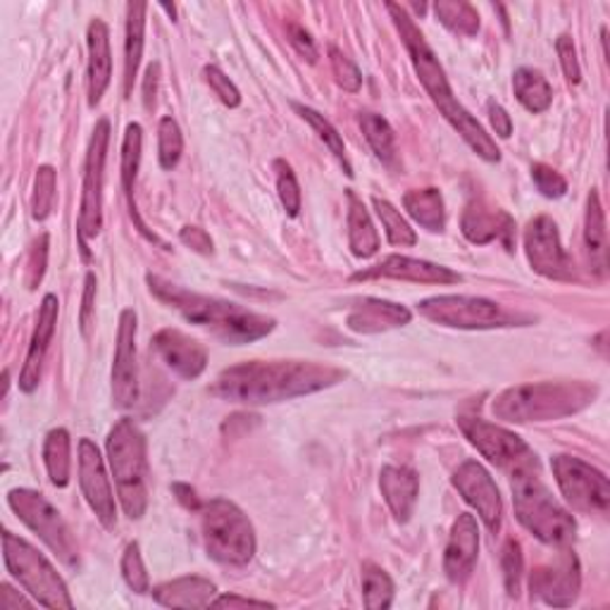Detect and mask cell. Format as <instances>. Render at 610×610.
Instances as JSON below:
<instances>
[{
    "instance_id": "cell-35",
    "label": "cell",
    "mask_w": 610,
    "mask_h": 610,
    "mask_svg": "<svg viewBox=\"0 0 610 610\" xmlns=\"http://www.w3.org/2000/svg\"><path fill=\"white\" fill-rule=\"evenodd\" d=\"M434 14L453 34L474 37L480 31V14L466 0H437Z\"/></svg>"
},
{
    "instance_id": "cell-41",
    "label": "cell",
    "mask_w": 610,
    "mask_h": 610,
    "mask_svg": "<svg viewBox=\"0 0 610 610\" xmlns=\"http://www.w3.org/2000/svg\"><path fill=\"white\" fill-rule=\"evenodd\" d=\"M184 153V137H181V129L177 120L162 118L158 124V158L162 170H174L177 162Z\"/></svg>"
},
{
    "instance_id": "cell-38",
    "label": "cell",
    "mask_w": 610,
    "mask_h": 610,
    "mask_svg": "<svg viewBox=\"0 0 610 610\" xmlns=\"http://www.w3.org/2000/svg\"><path fill=\"white\" fill-rule=\"evenodd\" d=\"M362 597L370 610H384L393 603L391 577L374 563H362Z\"/></svg>"
},
{
    "instance_id": "cell-29",
    "label": "cell",
    "mask_w": 610,
    "mask_h": 610,
    "mask_svg": "<svg viewBox=\"0 0 610 610\" xmlns=\"http://www.w3.org/2000/svg\"><path fill=\"white\" fill-rule=\"evenodd\" d=\"M141 148H143V131L137 122H131L124 131V143H122V189H124V196H127V203H129V212L131 218H134L139 232L151 239V241H158L156 234L148 232V227L143 224V220L139 218V210H137V198H134V184H137V172H139V162H141Z\"/></svg>"
},
{
    "instance_id": "cell-27",
    "label": "cell",
    "mask_w": 610,
    "mask_h": 610,
    "mask_svg": "<svg viewBox=\"0 0 610 610\" xmlns=\"http://www.w3.org/2000/svg\"><path fill=\"white\" fill-rule=\"evenodd\" d=\"M156 603L164 606V608H206L212 603L218 593V587L212 584L206 577H179V580L164 582L160 587H156L153 591Z\"/></svg>"
},
{
    "instance_id": "cell-34",
    "label": "cell",
    "mask_w": 610,
    "mask_h": 610,
    "mask_svg": "<svg viewBox=\"0 0 610 610\" xmlns=\"http://www.w3.org/2000/svg\"><path fill=\"white\" fill-rule=\"evenodd\" d=\"M70 434L68 430H51L46 434L43 441V463L48 470V477H51V482L62 489L70 484V468H72V458H70Z\"/></svg>"
},
{
    "instance_id": "cell-39",
    "label": "cell",
    "mask_w": 610,
    "mask_h": 610,
    "mask_svg": "<svg viewBox=\"0 0 610 610\" xmlns=\"http://www.w3.org/2000/svg\"><path fill=\"white\" fill-rule=\"evenodd\" d=\"M372 206L377 210L379 220H382V227H384L389 243L401 246V249H403V246H416L418 243L416 229L406 222V218L389 201H384V198H372Z\"/></svg>"
},
{
    "instance_id": "cell-12",
    "label": "cell",
    "mask_w": 610,
    "mask_h": 610,
    "mask_svg": "<svg viewBox=\"0 0 610 610\" xmlns=\"http://www.w3.org/2000/svg\"><path fill=\"white\" fill-rule=\"evenodd\" d=\"M551 470L558 482L560 493H563L566 501L587 516H608L610 506V484L608 477L591 468L584 460L574 456H553L551 458Z\"/></svg>"
},
{
    "instance_id": "cell-23",
    "label": "cell",
    "mask_w": 610,
    "mask_h": 610,
    "mask_svg": "<svg viewBox=\"0 0 610 610\" xmlns=\"http://www.w3.org/2000/svg\"><path fill=\"white\" fill-rule=\"evenodd\" d=\"M477 553H480V530L477 520L470 513L458 516L453 530L443 551V572L453 584H463L474 570Z\"/></svg>"
},
{
    "instance_id": "cell-26",
    "label": "cell",
    "mask_w": 610,
    "mask_h": 610,
    "mask_svg": "<svg viewBox=\"0 0 610 610\" xmlns=\"http://www.w3.org/2000/svg\"><path fill=\"white\" fill-rule=\"evenodd\" d=\"M413 320V312L406 306L382 301V299H366L360 301L353 310L346 324L358 334H379L387 332V329L403 327Z\"/></svg>"
},
{
    "instance_id": "cell-16",
    "label": "cell",
    "mask_w": 610,
    "mask_h": 610,
    "mask_svg": "<svg viewBox=\"0 0 610 610\" xmlns=\"http://www.w3.org/2000/svg\"><path fill=\"white\" fill-rule=\"evenodd\" d=\"M79 484L87 503L101 520L103 527L112 530L118 524V506L110 487V477L106 470V460L91 439H79Z\"/></svg>"
},
{
    "instance_id": "cell-43",
    "label": "cell",
    "mask_w": 610,
    "mask_h": 610,
    "mask_svg": "<svg viewBox=\"0 0 610 610\" xmlns=\"http://www.w3.org/2000/svg\"><path fill=\"white\" fill-rule=\"evenodd\" d=\"M122 577L127 587L134 593H148L151 591V582H148V572L141 558V549L137 541H131L122 556Z\"/></svg>"
},
{
    "instance_id": "cell-15",
    "label": "cell",
    "mask_w": 610,
    "mask_h": 610,
    "mask_svg": "<svg viewBox=\"0 0 610 610\" xmlns=\"http://www.w3.org/2000/svg\"><path fill=\"white\" fill-rule=\"evenodd\" d=\"M139 401V366H137V312L127 308L120 316L118 343L112 360V403L120 410L134 408Z\"/></svg>"
},
{
    "instance_id": "cell-8",
    "label": "cell",
    "mask_w": 610,
    "mask_h": 610,
    "mask_svg": "<svg viewBox=\"0 0 610 610\" xmlns=\"http://www.w3.org/2000/svg\"><path fill=\"white\" fill-rule=\"evenodd\" d=\"M3 558L8 572L24 587L27 593L34 597L39 606L53 610L74 608L68 584L51 566V560L31 547L29 541L14 537L12 532H3Z\"/></svg>"
},
{
    "instance_id": "cell-33",
    "label": "cell",
    "mask_w": 610,
    "mask_h": 610,
    "mask_svg": "<svg viewBox=\"0 0 610 610\" xmlns=\"http://www.w3.org/2000/svg\"><path fill=\"white\" fill-rule=\"evenodd\" d=\"M513 91L520 106L534 114L547 112L553 103V89L539 70L532 68H520L513 74Z\"/></svg>"
},
{
    "instance_id": "cell-42",
    "label": "cell",
    "mask_w": 610,
    "mask_h": 610,
    "mask_svg": "<svg viewBox=\"0 0 610 610\" xmlns=\"http://www.w3.org/2000/svg\"><path fill=\"white\" fill-rule=\"evenodd\" d=\"M274 172H277V193L279 201H282L289 218H299L301 212V187L299 179H296L291 164L287 160H274Z\"/></svg>"
},
{
    "instance_id": "cell-55",
    "label": "cell",
    "mask_w": 610,
    "mask_h": 610,
    "mask_svg": "<svg viewBox=\"0 0 610 610\" xmlns=\"http://www.w3.org/2000/svg\"><path fill=\"white\" fill-rule=\"evenodd\" d=\"M210 606H216V608H241V606H260V608H272V603H268V601L246 599V597H239V593H224V597L212 599V603H210Z\"/></svg>"
},
{
    "instance_id": "cell-5",
    "label": "cell",
    "mask_w": 610,
    "mask_h": 610,
    "mask_svg": "<svg viewBox=\"0 0 610 610\" xmlns=\"http://www.w3.org/2000/svg\"><path fill=\"white\" fill-rule=\"evenodd\" d=\"M513 477V506L520 524L532 532L539 541L549 547H570L577 534V522L560 506L549 487L541 482L539 468H524L510 474Z\"/></svg>"
},
{
    "instance_id": "cell-44",
    "label": "cell",
    "mask_w": 610,
    "mask_h": 610,
    "mask_svg": "<svg viewBox=\"0 0 610 610\" xmlns=\"http://www.w3.org/2000/svg\"><path fill=\"white\" fill-rule=\"evenodd\" d=\"M329 62H332V72L337 77V84L343 91L358 93L362 87V74L358 70V64L343 51H339L337 46H329Z\"/></svg>"
},
{
    "instance_id": "cell-52",
    "label": "cell",
    "mask_w": 610,
    "mask_h": 610,
    "mask_svg": "<svg viewBox=\"0 0 610 610\" xmlns=\"http://www.w3.org/2000/svg\"><path fill=\"white\" fill-rule=\"evenodd\" d=\"M179 239H181V243L189 246L191 251L201 253V256H210L212 251H216V243H212L210 234L201 227H184L179 232Z\"/></svg>"
},
{
    "instance_id": "cell-14",
    "label": "cell",
    "mask_w": 610,
    "mask_h": 610,
    "mask_svg": "<svg viewBox=\"0 0 610 610\" xmlns=\"http://www.w3.org/2000/svg\"><path fill=\"white\" fill-rule=\"evenodd\" d=\"M524 253L537 274L558 282H570L574 277L572 258L560 243L558 224L549 216L534 218L524 229Z\"/></svg>"
},
{
    "instance_id": "cell-13",
    "label": "cell",
    "mask_w": 610,
    "mask_h": 610,
    "mask_svg": "<svg viewBox=\"0 0 610 610\" xmlns=\"http://www.w3.org/2000/svg\"><path fill=\"white\" fill-rule=\"evenodd\" d=\"M458 427L472 447L497 468L510 474L524 468H539L537 453L516 432L506 430V427L491 424L472 416H458Z\"/></svg>"
},
{
    "instance_id": "cell-47",
    "label": "cell",
    "mask_w": 610,
    "mask_h": 610,
    "mask_svg": "<svg viewBox=\"0 0 610 610\" xmlns=\"http://www.w3.org/2000/svg\"><path fill=\"white\" fill-rule=\"evenodd\" d=\"M532 179H534V187L539 189V193L547 198H553V201L568 193V181L563 179V174L549 168V164H543V162L532 164Z\"/></svg>"
},
{
    "instance_id": "cell-57",
    "label": "cell",
    "mask_w": 610,
    "mask_h": 610,
    "mask_svg": "<svg viewBox=\"0 0 610 610\" xmlns=\"http://www.w3.org/2000/svg\"><path fill=\"white\" fill-rule=\"evenodd\" d=\"M172 491L177 493L179 503L184 506V508H189V510H201V506H203V503L198 501L196 491H193L189 484H174V487H172Z\"/></svg>"
},
{
    "instance_id": "cell-9",
    "label": "cell",
    "mask_w": 610,
    "mask_h": 610,
    "mask_svg": "<svg viewBox=\"0 0 610 610\" xmlns=\"http://www.w3.org/2000/svg\"><path fill=\"white\" fill-rule=\"evenodd\" d=\"M418 312L434 324L453 329H501L532 322L480 296H432L418 303Z\"/></svg>"
},
{
    "instance_id": "cell-30",
    "label": "cell",
    "mask_w": 610,
    "mask_h": 610,
    "mask_svg": "<svg viewBox=\"0 0 610 610\" xmlns=\"http://www.w3.org/2000/svg\"><path fill=\"white\" fill-rule=\"evenodd\" d=\"M146 3L127 6V41H124V96L134 91L139 64L143 58V34H146Z\"/></svg>"
},
{
    "instance_id": "cell-3",
    "label": "cell",
    "mask_w": 610,
    "mask_h": 610,
    "mask_svg": "<svg viewBox=\"0 0 610 610\" xmlns=\"http://www.w3.org/2000/svg\"><path fill=\"white\" fill-rule=\"evenodd\" d=\"M148 289H151L160 303L177 310L191 324L208 329L212 337L222 339L224 343H251L268 337L277 327V322L268 316L246 310L237 303L212 299V296L187 291L156 274H148Z\"/></svg>"
},
{
    "instance_id": "cell-56",
    "label": "cell",
    "mask_w": 610,
    "mask_h": 610,
    "mask_svg": "<svg viewBox=\"0 0 610 610\" xmlns=\"http://www.w3.org/2000/svg\"><path fill=\"white\" fill-rule=\"evenodd\" d=\"M0 608L20 610V608H31V603L22 597H14V589L10 584H0Z\"/></svg>"
},
{
    "instance_id": "cell-10",
    "label": "cell",
    "mask_w": 610,
    "mask_h": 610,
    "mask_svg": "<svg viewBox=\"0 0 610 610\" xmlns=\"http://www.w3.org/2000/svg\"><path fill=\"white\" fill-rule=\"evenodd\" d=\"M8 506L31 532L51 549L64 566H79V547L68 522L62 520L58 508L48 501L43 493L34 489H12L8 493Z\"/></svg>"
},
{
    "instance_id": "cell-7",
    "label": "cell",
    "mask_w": 610,
    "mask_h": 610,
    "mask_svg": "<svg viewBox=\"0 0 610 610\" xmlns=\"http://www.w3.org/2000/svg\"><path fill=\"white\" fill-rule=\"evenodd\" d=\"M206 551L222 566H246L256 556V530L243 510L229 499H210L201 506Z\"/></svg>"
},
{
    "instance_id": "cell-4",
    "label": "cell",
    "mask_w": 610,
    "mask_h": 610,
    "mask_svg": "<svg viewBox=\"0 0 610 610\" xmlns=\"http://www.w3.org/2000/svg\"><path fill=\"white\" fill-rule=\"evenodd\" d=\"M599 389L589 382H534L501 391L491 413L503 422H547L580 413L593 403Z\"/></svg>"
},
{
    "instance_id": "cell-37",
    "label": "cell",
    "mask_w": 610,
    "mask_h": 610,
    "mask_svg": "<svg viewBox=\"0 0 610 610\" xmlns=\"http://www.w3.org/2000/svg\"><path fill=\"white\" fill-rule=\"evenodd\" d=\"M291 106H293V110L299 112L301 118H303V120H306L312 129L318 131V137L324 141V146H327L329 151H332V156H334V158L343 164L346 174L353 177V168H351V162H349V158H346V143H343L341 134L337 131V127H334L332 122H329V120L324 118V114H320L318 110H312V108L301 106V103H291Z\"/></svg>"
},
{
    "instance_id": "cell-49",
    "label": "cell",
    "mask_w": 610,
    "mask_h": 610,
    "mask_svg": "<svg viewBox=\"0 0 610 610\" xmlns=\"http://www.w3.org/2000/svg\"><path fill=\"white\" fill-rule=\"evenodd\" d=\"M556 51H558V58H560V68H563V72H566V79L570 81V84H580L582 70H580V60H577L574 41L568 34L558 37Z\"/></svg>"
},
{
    "instance_id": "cell-45",
    "label": "cell",
    "mask_w": 610,
    "mask_h": 610,
    "mask_svg": "<svg viewBox=\"0 0 610 610\" xmlns=\"http://www.w3.org/2000/svg\"><path fill=\"white\" fill-rule=\"evenodd\" d=\"M501 568H503V580H506L508 593H510V597H518L522 570H524V560H522L520 543L516 539L506 541L503 556H501Z\"/></svg>"
},
{
    "instance_id": "cell-20",
    "label": "cell",
    "mask_w": 610,
    "mask_h": 610,
    "mask_svg": "<svg viewBox=\"0 0 610 610\" xmlns=\"http://www.w3.org/2000/svg\"><path fill=\"white\" fill-rule=\"evenodd\" d=\"M153 349L174 374L181 379H198L208 368V351L179 329H160L153 337Z\"/></svg>"
},
{
    "instance_id": "cell-2",
    "label": "cell",
    "mask_w": 610,
    "mask_h": 610,
    "mask_svg": "<svg viewBox=\"0 0 610 610\" xmlns=\"http://www.w3.org/2000/svg\"><path fill=\"white\" fill-rule=\"evenodd\" d=\"M387 10L391 14L396 29H399L401 41L410 56V62H413L420 84L424 87L427 96L432 98V103L439 108V112L447 118V122L458 131L460 139H463L477 156L487 162H499L501 151L497 141H493L487 134V129L458 103V98L453 96V89L447 79V72H443L437 53L432 51V46L427 43L424 34L418 29L413 18H410V14L396 3H387Z\"/></svg>"
},
{
    "instance_id": "cell-25",
    "label": "cell",
    "mask_w": 610,
    "mask_h": 610,
    "mask_svg": "<svg viewBox=\"0 0 610 610\" xmlns=\"http://www.w3.org/2000/svg\"><path fill=\"white\" fill-rule=\"evenodd\" d=\"M379 489H382V497L391 508L393 518L399 522H408L420 493V477L416 470L403 466H387L379 472Z\"/></svg>"
},
{
    "instance_id": "cell-46",
    "label": "cell",
    "mask_w": 610,
    "mask_h": 610,
    "mask_svg": "<svg viewBox=\"0 0 610 610\" xmlns=\"http://www.w3.org/2000/svg\"><path fill=\"white\" fill-rule=\"evenodd\" d=\"M203 77L208 81V87L212 89V93H216L227 108H239L241 106L239 89L234 87V81L218 68V64H206Z\"/></svg>"
},
{
    "instance_id": "cell-54",
    "label": "cell",
    "mask_w": 610,
    "mask_h": 610,
    "mask_svg": "<svg viewBox=\"0 0 610 610\" xmlns=\"http://www.w3.org/2000/svg\"><path fill=\"white\" fill-rule=\"evenodd\" d=\"M158 79H160V64L153 62L151 68L146 70V81H143V103H146V110H153V106H156Z\"/></svg>"
},
{
    "instance_id": "cell-53",
    "label": "cell",
    "mask_w": 610,
    "mask_h": 610,
    "mask_svg": "<svg viewBox=\"0 0 610 610\" xmlns=\"http://www.w3.org/2000/svg\"><path fill=\"white\" fill-rule=\"evenodd\" d=\"M487 110H489L491 127H493V131H497V134L501 139H508L510 134H513V120H510V114L506 112L503 106H499L497 101H489Z\"/></svg>"
},
{
    "instance_id": "cell-6",
    "label": "cell",
    "mask_w": 610,
    "mask_h": 610,
    "mask_svg": "<svg viewBox=\"0 0 610 610\" xmlns=\"http://www.w3.org/2000/svg\"><path fill=\"white\" fill-rule=\"evenodd\" d=\"M106 451L124 513L131 520H141L148 508V458L141 427L131 418L114 422Z\"/></svg>"
},
{
    "instance_id": "cell-36",
    "label": "cell",
    "mask_w": 610,
    "mask_h": 610,
    "mask_svg": "<svg viewBox=\"0 0 610 610\" xmlns=\"http://www.w3.org/2000/svg\"><path fill=\"white\" fill-rule=\"evenodd\" d=\"M360 129L379 160L391 162L396 158V134L382 114L360 112Z\"/></svg>"
},
{
    "instance_id": "cell-28",
    "label": "cell",
    "mask_w": 610,
    "mask_h": 610,
    "mask_svg": "<svg viewBox=\"0 0 610 610\" xmlns=\"http://www.w3.org/2000/svg\"><path fill=\"white\" fill-rule=\"evenodd\" d=\"M584 249L589 258V268L597 277L608 272V234H606V216L599 191L591 189L587 196V216H584Z\"/></svg>"
},
{
    "instance_id": "cell-51",
    "label": "cell",
    "mask_w": 610,
    "mask_h": 610,
    "mask_svg": "<svg viewBox=\"0 0 610 610\" xmlns=\"http://www.w3.org/2000/svg\"><path fill=\"white\" fill-rule=\"evenodd\" d=\"M96 274H87V287H84V299H81V310H79V327L81 334L89 337L91 334V324H93V306H96Z\"/></svg>"
},
{
    "instance_id": "cell-18",
    "label": "cell",
    "mask_w": 610,
    "mask_h": 610,
    "mask_svg": "<svg viewBox=\"0 0 610 610\" xmlns=\"http://www.w3.org/2000/svg\"><path fill=\"white\" fill-rule=\"evenodd\" d=\"M580 587H582L580 560H577V556L570 551L560 553V558L551 566L534 568L530 577L532 597L556 608L572 606L577 593H580Z\"/></svg>"
},
{
    "instance_id": "cell-22",
    "label": "cell",
    "mask_w": 610,
    "mask_h": 610,
    "mask_svg": "<svg viewBox=\"0 0 610 610\" xmlns=\"http://www.w3.org/2000/svg\"><path fill=\"white\" fill-rule=\"evenodd\" d=\"M58 312H60L58 296L56 293H46L43 301H41V308H39L34 334H31V343H29V351H27V358H24V368L20 372V389L24 393H34L39 389L43 360H46L48 346H51L56 327H58Z\"/></svg>"
},
{
    "instance_id": "cell-32",
    "label": "cell",
    "mask_w": 610,
    "mask_h": 610,
    "mask_svg": "<svg viewBox=\"0 0 610 610\" xmlns=\"http://www.w3.org/2000/svg\"><path fill=\"white\" fill-rule=\"evenodd\" d=\"M349 246L356 258H372L379 251V234L372 224L370 212L362 206L360 198L349 191Z\"/></svg>"
},
{
    "instance_id": "cell-31",
    "label": "cell",
    "mask_w": 610,
    "mask_h": 610,
    "mask_svg": "<svg viewBox=\"0 0 610 610\" xmlns=\"http://www.w3.org/2000/svg\"><path fill=\"white\" fill-rule=\"evenodd\" d=\"M403 208L427 232H443L447 227V206L439 189H413L403 196Z\"/></svg>"
},
{
    "instance_id": "cell-50",
    "label": "cell",
    "mask_w": 610,
    "mask_h": 610,
    "mask_svg": "<svg viewBox=\"0 0 610 610\" xmlns=\"http://www.w3.org/2000/svg\"><path fill=\"white\" fill-rule=\"evenodd\" d=\"M287 39L293 46V51L299 53L303 60H308V62L318 60V46H316V41H312L310 31H306V27L289 20L287 22Z\"/></svg>"
},
{
    "instance_id": "cell-24",
    "label": "cell",
    "mask_w": 610,
    "mask_h": 610,
    "mask_svg": "<svg viewBox=\"0 0 610 610\" xmlns=\"http://www.w3.org/2000/svg\"><path fill=\"white\" fill-rule=\"evenodd\" d=\"M89 43V106L96 108L106 96L112 79V53H110V29L103 20H93L87 31Z\"/></svg>"
},
{
    "instance_id": "cell-21",
    "label": "cell",
    "mask_w": 610,
    "mask_h": 610,
    "mask_svg": "<svg viewBox=\"0 0 610 610\" xmlns=\"http://www.w3.org/2000/svg\"><path fill=\"white\" fill-rule=\"evenodd\" d=\"M460 229H463V237L470 243L484 246L491 241H501L506 251H513L516 220L501 208H493L484 201H472L463 212Z\"/></svg>"
},
{
    "instance_id": "cell-48",
    "label": "cell",
    "mask_w": 610,
    "mask_h": 610,
    "mask_svg": "<svg viewBox=\"0 0 610 610\" xmlns=\"http://www.w3.org/2000/svg\"><path fill=\"white\" fill-rule=\"evenodd\" d=\"M46 266H48V234H41L29 251V262H27V287L29 289H39V284L43 282Z\"/></svg>"
},
{
    "instance_id": "cell-11",
    "label": "cell",
    "mask_w": 610,
    "mask_h": 610,
    "mask_svg": "<svg viewBox=\"0 0 610 610\" xmlns=\"http://www.w3.org/2000/svg\"><path fill=\"white\" fill-rule=\"evenodd\" d=\"M108 143H110V122L101 120L96 124L89 151H87V164H84V187H81V208H79V251L81 258L89 260V239H96L103 229V177H106V158H108Z\"/></svg>"
},
{
    "instance_id": "cell-1",
    "label": "cell",
    "mask_w": 610,
    "mask_h": 610,
    "mask_svg": "<svg viewBox=\"0 0 610 610\" xmlns=\"http://www.w3.org/2000/svg\"><path fill=\"white\" fill-rule=\"evenodd\" d=\"M343 370L316 360H246L218 374L210 391L222 401L266 406L339 384Z\"/></svg>"
},
{
    "instance_id": "cell-40",
    "label": "cell",
    "mask_w": 610,
    "mask_h": 610,
    "mask_svg": "<svg viewBox=\"0 0 610 610\" xmlns=\"http://www.w3.org/2000/svg\"><path fill=\"white\" fill-rule=\"evenodd\" d=\"M58 174L51 164H41L34 177V193H31V218L37 222L48 220L56 206Z\"/></svg>"
},
{
    "instance_id": "cell-17",
    "label": "cell",
    "mask_w": 610,
    "mask_h": 610,
    "mask_svg": "<svg viewBox=\"0 0 610 610\" xmlns=\"http://www.w3.org/2000/svg\"><path fill=\"white\" fill-rule=\"evenodd\" d=\"M453 487L458 489L460 497L466 503H470L477 516L482 518L487 530L497 534L501 530V518H503V501L501 491L493 482V477L487 472V468L477 460H466L453 472Z\"/></svg>"
},
{
    "instance_id": "cell-19",
    "label": "cell",
    "mask_w": 610,
    "mask_h": 610,
    "mask_svg": "<svg viewBox=\"0 0 610 610\" xmlns=\"http://www.w3.org/2000/svg\"><path fill=\"white\" fill-rule=\"evenodd\" d=\"M370 279H399V282L413 284H458L460 277L451 268L434 266V262L408 258V256H389L377 266L360 270L353 274V282H370Z\"/></svg>"
}]
</instances>
